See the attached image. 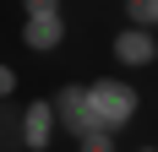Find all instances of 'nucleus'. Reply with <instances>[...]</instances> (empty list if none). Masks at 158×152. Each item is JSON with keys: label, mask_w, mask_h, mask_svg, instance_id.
Listing matches in <instances>:
<instances>
[{"label": "nucleus", "mask_w": 158, "mask_h": 152, "mask_svg": "<svg viewBox=\"0 0 158 152\" xmlns=\"http://www.w3.org/2000/svg\"><path fill=\"white\" fill-rule=\"evenodd\" d=\"M49 11H65V0H22V16H49Z\"/></svg>", "instance_id": "8"}, {"label": "nucleus", "mask_w": 158, "mask_h": 152, "mask_svg": "<svg viewBox=\"0 0 158 152\" xmlns=\"http://www.w3.org/2000/svg\"><path fill=\"white\" fill-rule=\"evenodd\" d=\"M49 152H55V147H49ZM71 152H77V147H71Z\"/></svg>", "instance_id": "11"}, {"label": "nucleus", "mask_w": 158, "mask_h": 152, "mask_svg": "<svg viewBox=\"0 0 158 152\" xmlns=\"http://www.w3.org/2000/svg\"><path fill=\"white\" fill-rule=\"evenodd\" d=\"M55 130H60L55 92H49V98H27V103H22V120H16L22 147H27V152H49V147H55Z\"/></svg>", "instance_id": "3"}, {"label": "nucleus", "mask_w": 158, "mask_h": 152, "mask_svg": "<svg viewBox=\"0 0 158 152\" xmlns=\"http://www.w3.org/2000/svg\"><path fill=\"white\" fill-rule=\"evenodd\" d=\"M136 152H158V141H142V147H136Z\"/></svg>", "instance_id": "10"}, {"label": "nucleus", "mask_w": 158, "mask_h": 152, "mask_svg": "<svg viewBox=\"0 0 158 152\" xmlns=\"http://www.w3.org/2000/svg\"><path fill=\"white\" fill-rule=\"evenodd\" d=\"M120 11H126V22H136V27H153V33H158V0H120Z\"/></svg>", "instance_id": "7"}, {"label": "nucleus", "mask_w": 158, "mask_h": 152, "mask_svg": "<svg viewBox=\"0 0 158 152\" xmlns=\"http://www.w3.org/2000/svg\"><path fill=\"white\" fill-rule=\"evenodd\" d=\"M55 109H60V130L65 141H82L87 130H98V103L93 92H87V82H65V87H55Z\"/></svg>", "instance_id": "2"}, {"label": "nucleus", "mask_w": 158, "mask_h": 152, "mask_svg": "<svg viewBox=\"0 0 158 152\" xmlns=\"http://www.w3.org/2000/svg\"><path fill=\"white\" fill-rule=\"evenodd\" d=\"M60 44H65V11L22 16V49H33V54H55Z\"/></svg>", "instance_id": "5"}, {"label": "nucleus", "mask_w": 158, "mask_h": 152, "mask_svg": "<svg viewBox=\"0 0 158 152\" xmlns=\"http://www.w3.org/2000/svg\"><path fill=\"white\" fill-rule=\"evenodd\" d=\"M77 152H120V130H109V125H98V130H87L82 141H71Z\"/></svg>", "instance_id": "6"}, {"label": "nucleus", "mask_w": 158, "mask_h": 152, "mask_svg": "<svg viewBox=\"0 0 158 152\" xmlns=\"http://www.w3.org/2000/svg\"><path fill=\"white\" fill-rule=\"evenodd\" d=\"M109 54H114V65H120V71H153V65H158V33L126 22V27L109 38Z\"/></svg>", "instance_id": "4"}, {"label": "nucleus", "mask_w": 158, "mask_h": 152, "mask_svg": "<svg viewBox=\"0 0 158 152\" xmlns=\"http://www.w3.org/2000/svg\"><path fill=\"white\" fill-rule=\"evenodd\" d=\"M87 92H93L98 120L109 125V130H126V125L142 114V92H136V82H126V76H93Z\"/></svg>", "instance_id": "1"}, {"label": "nucleus", "mask_w": 158, "mask_h": 152, "mask_svg": "<svg viewBox=\"0 0 158 152\" xmlns=\"http://www.w3.org/2000/svg\"><path fill=\"white\" fill-rule=\"evenodd\" d=\"M0 92H6V98H16V71H11V65H0Z\"/></svg>", "instance_id": "9"}]
</instances>
